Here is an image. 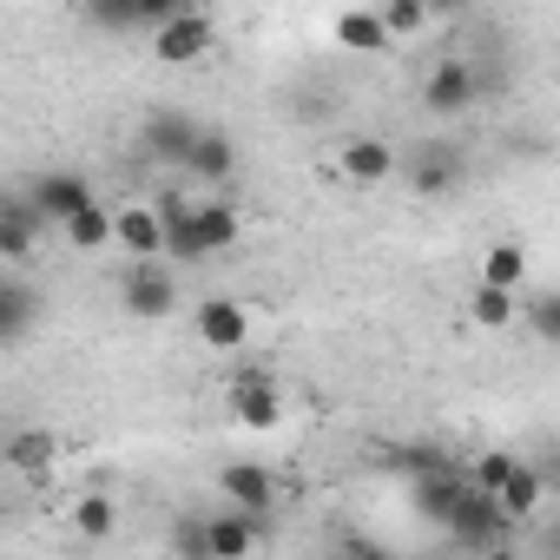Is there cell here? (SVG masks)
I'll list each match as a JSON object with an SVG mask.
<instances>
[{
	"mask_svg": "<svg viewBox=\"0 0 560 560\" xmlns=\"http://www.w3.org/2000/svg\"><path fill=\"white\" fill-rule=\"evenodd\" d=\"M27 198H34V205H40V218H47V224H60V231H67L80 211H93V205H100V198H93V185H86L80 172H40V178L27 185Z\"/></svg>",
	"mask_w": 560,
	"mask_h": 560,
	"instance_id": "5b68a950",
	"label": "cell"
},
{
	"mask_svg": "<svg viewBox=\"0 0 560 560\" xmlns=\"http://www.w3.org/2000/svg\"><path fill=\"white\" fill-rule=\"evenodd\" d=\"M73 527H80V534H86V540H106V534H113V527H119V508H113V501H106V494H86V501H80V508H73Z\"/></svg>",
	"mask_w": 560,
	"mask_h": 560,
	"instance_id": "83f0119b",
	"label": "cell"
},
{
	"mask_svg": "<svg viewBox=\"0 0 560 560\" xmlns=\"http://www.w3.org/2000/svg\"><path fill=\"white\" fill-rule=\"evenodd\" d=\"M119 250L132 264H165V218H159V205H126L119 211Z\"/></svg>",
	"mask_w": 560,
	"mask_h": 560,
	"instance_id": "9c48e42d",
	"label": "cell"
},
{
	"mask_svg": "<svg viewBox=\"0 0 560 560\" xmlns=\"http://www.w3.org/2000/svg\"><path fill=\"white\" fill-rule=\"evenodd\" d=\"M337 40H343L350 54H389V47H396L389 27H383V8H350V14H337Z\"/></svg>",
	"mask_w": 560,
	"mask_h": 560,
	"instance_id": "9a60e30c",
	"label": "cell"
},
{
	"mask_svg": "<svg viewBox=\"0 0 560 560\" xmlns=\"http://www.w3.org/2000/svg\"><path fill=\"white\" fill-rule=\"evenodd\" d=\"M337 560H396V553L370 534H337Z\"/></svg>",
	"mask_w": 560,
	"mask_h": 560,
	"instance_id": "f546056e",
	"label": "cell"
},
{
	"mask_svg": "<svg viewBox=\"0 0 560 560\" xmlns=\"http://www.w3.org/2000/svg\"><path fill=\"white\" fill-rule=\"evenodd\" d=\"M534 475H540V488H547V494H560V442L534 455Z\"/></svg>",
	"mask_w": 560,
	"mask_h": 560,
	"instance_id": "4dcf8cb0",
	"label": "cell"
},
{
	"mask_svg": "<svg viewBox=\"0 0 560 560\" xmlns=\"http://www.w3.org/2000/svg\"><path fill=\"white\" fill-rule=\"evenodd\" d=\"M119 298H126V311H132V317H172L178 284H172V270H165V264H126Z\"/></svg>",
	"mask_w": 560,
	"mask_h": 560,
	"instance_id": "52a82bcc",
	"label": "cell"
},
{
	"mask_svg": "<svg viewBox=\"0 0 560 560\" xmlns=\"http://www.w3.org/2000/svg\"><path fill=\"white\" fill-rule=\"evenodd\" d=\"M468 311H475V324H481V330H508V324L521 317V304H514V291H494V284H475V298H468Z\"/></svg>",
	"mask_w": 560,
	"mask_h": 560,
	"instance_id": "cb8c5ba5",
	"label": "cell"
},
{
	"mask_svg": "<svg viewBox=\"0 0 560 560\" xmlns=\"http://www.w3.org/2000/svg\"><path fill=\"white\" fill-rule=\"evenodd\" d=\"M191 178H205V185H224L231 172H237V145L224 139V132H205L198 139V152H191V165H185Z\"/></svg>",
	"mask_w": 560,
	"mask_h": 560,
	"instance_id": "d6986e66",
	"label": "cell"
},
{
	"mask_svg": "<svg viewBox=\"0 0 560 560\" xmlns=\"http://www.w3.org/2000/svg\"><path fill=\"white\" fill-rule=\"evenodd\" d=\"M40 224H47V218H40V205H34L27 191H8V198H0V250H8V264H27Z\"/></svg>",
	"mask_w": 560,
	"mask_h": 560,
	"instance_id": "30bf717a",
	"label": "cell"
},
{
	"mask_svg": "<svg viewBox=\"0 0 560 560\" xmlns=\"http://www.w3.org/2000/svg\"><path fill=\"white\" fill-rule=\"evenodd\" d=\"M337 165H343V178L376 185V178H389V172H396V152H389L383 139H350V145L337 152Z\"/></svg>",
	"mask_w": 560,
	"mask_h": 560,
	"instance_id": "e0dca14e",
	"label": "cell"
},
{
	"mask_svg": "<svg viewBox=\"0 0 560 560\" xmlns=\"http://www.w3.org/2000/svg\"><path fill=\"white\" fill-rule=\"evenodd\" d=\"M462 553H494V547H508L514 540V521L501 514V501L494 494H481L475 481H468V494H462V508H455V521L442 527Z\"/></svg>",
	"mask_w": 560,
	"mask_h": 560,
	"instance_id": "6da1fadb",
	"label": "cell"
},
{
	"mask_svg": "<svg viewBox=\"0 0 560 560\" xmlns=\"http://www.w3.org/2000/svg\"><path fill=\"white\" fill-rule=\"evenodd\" d=\"M139 139H145V152H152L159 165H178V172H185L191 152H198V139H205V126L185 119L178 106H159V113H145V132H139Z\"/></svg>",
	"mask_w": 560,
	"mask_h": 560,
	"instance_id": "3957f363",
	"label": "cell"
},
{
	"mask_svg": "<svg viewBox=\"0 0 560 560\" xmlns=\"http://www.w3.org/2000/svg\"><path fill=\"white\" fill-rule=\"evenodd\" d=\"M468 178V159H462V145H442V139H429V145H416L409 152V185L422 191V198H442V191H455Z\"/></svg>",
	"mask_w": 560,
	"mask_h": 560,
	"instance_id": "8992f818",
	"label": "cell"
},
{
	"mask_svg": "<svg viewBox=\"0 0 560 560\" xmlns=\"http://www.w3.org/2000/svg\"><path fill=\"white\" fill-rule=\"evenodd\" d=\"M540 553H547V560H560V514L540 527Z\"/></svg>",
	"mask_w": 560,
	"mask_h": 560,
	"instance_id": "1f68e13d",
	"label": "cell"
},
{
	"mask_svg": "<svg viewBox=\"0 0 560 560\" xmlns=\"http://www.w3.org/2000/svg\"><path fill=\"white\" fill-rule=\"evenodd\" d=\"M231 409H237V422H244V429H277V422H284V396L270 389V376H264V370H244V376H237Z\"/></svg>",
	"mask_w": 560,
	"mask_h": 560,
	"instance_id": "8fae6325",
	"label": "cell"
},
{
	"mask_svg": "<svg viewBox=\"0 0 560 560\" xmlns=\"http://www.w3.org/2000/svg\"><path fill=\"white\" fill-rule=\"evenodd\" d=\"M191 224H198V244H205V250H231V244H237V231H244V218H237V205H231V198H205Z\"/></svg>",
	"mask_w": 560,
	"mask_h": 560,
	"instance_id": "ac0fdd59",
	"label": "cell"
},
{
	"mask_svg": "<svg viewBox=\"0 0 560 560\" xmlns=\"http://www.w3.org/2000/svg\"><path fill=\"white\" fill-rule=\"evenodd\" d=\"M211 40H218L211 14L185 8L178 21H165V27L152 34V54H159V67H191V60H205V54H211Z\"/></svg>",
	"mask_w": 560,
	"mask_h": 560,
	"instance_id": "277c9868",
	"label": "cell"
},
{
	"mask_svg": "<svg viewBox=\"0 0 560 560\" xmlns=\"http://www.w3.org/2000/svg\"><path fill=\"white\" fill-rule=\"evenodd\" d=\"M521 277H527V250H521V244H488V257H481V284L521 291Z\"/></svg>",
	"mask_w": 560,
	"mask_h": 560,
	"instance_id": "44dd1931",
	"label": "cell"
},
{
	"mask_svg": "<svg viewBox=\"0 0 560 560\" xmlns=\"http://www.w3.org/2000/svg\"><path fill=\"white\" fill-rule=\"evenodd\" d=\"M429 21H435V8H422V0H389V8H383L389 40H409V34H422Z\"/></svg>",
	"mask_w": 560,
	"mask_h": 560,
	"instance_id": "f1b7e54d",
	"label": "cell"
},
{
	"mask_svg": "<svg viewBox=\"0 0 560 560\" xmlns=\"http://www.w3.org/2000/svg\"><path fill=\"white\" fill-rule=\"evenodd\" d=\"M521 317H527V330H534L540 343H553V350H560V291L527 298V304H521Z\"/></svg>",
	"mask_w": 560,
	"mask_h": 560,
	"instance_id": "484cf974",
	"label": "cell"
},
{
	"mask_svg": "<svg viewBox=\"0 0 560 560\" xmlns=\"http://www.w3.org/2000/svg\"><path fill=\"white\" fill-rule=\"evenodd\" d=\"M547 501V488H540V475H534V462H521V475L501 488V514L521 527V521H534V508Z\"/></svg>",
	"mask_w": 560,
	"mask_h": 560,
	"instance_id": "603a6c76",
	"label": "cell"
},
{
	"mask_svg": "<svg viewBox=\"0 0 560 560\" xmlns=\"http://www.w3.org/2000/svg\"><path fill=\"white\" fill-rule=\"evenodd\" d=\"M264 534H270V514H244V508L211 514V553H218V560H244Z\"/></svg>",
	"mask_w": 560,
	"mask_h": 560,
	"instance_id": "7c38bea8",
	"label": "cell"
},
{
	"mask_svg": "<svg viewBox=\"0 0 560 560\" xmlns=\"http://www.w3.org/2000/svg\"><path fill=\"white\" fill-rule=\"evenodd\" d=\"M514 475H521V455H508V448H481V455L468 462V481H475L481 494H494V501H501V488H508Z\"/></svg>",
	"mask_w": 560,
	"mask_h": 560,
	"instance_id": "7402d4cb",
	"label": "cell"
},
{
	"mask_svg": "<svg viewBox=\"0 0 560 560\" xmlns=\"http://www.w3.org/2000/svg\"><path fill=\"white\" fill-rule=\"evenodd\" d=\"M198 337H205L211 350H244V343H250V317H244V304H231V298H205V304H198Z\"/></svg>",
	"mask_w": 560,
	"mask_h": 560,
	"instance_id": "4fadbf2b",
	"label": "cell"
},
{
	"mask_svg": "<svg viewBox=\"0 0 560 560\" xmlns=\"http://www.w3.org/2000/svg\"><path fill=\"white\" fill-rule=\"evenodd\" d=\"M67 244H73V250H106V244H119V211H106V205L80 211V218L67 224Z\"/></svg>",
	"mask_w": 560,
	"mask_h": 560,
	"instance_id": "ffe728a7",
	"label": "cell"
},
{
	"mask_svg": "<svg viewBox=\"0 0 560 560\" xmlns=\"http://www.w3.org/2000/svg\"><path fill=\"white\" fill-rule=\"evenodd\" d=\"M8 462H14L21 475H47V468H54V435H14V442H8Z\"/></svg>",
	"mask_w": 560,
	"mask_h": 560,
	"instance_id": "4316f807",
	"label": "cell"
},
{
	"mask_svg": "<svg viewBox=\"0 0 560 560\" xmlns=\"http://www.w3.org/2000/svg\"><path fill=\"white\" fill-rule=\"evenodd\" d=\"M34 324H40V291L27 284L21 270H8V277H0V343H8V350L27 343Z\"/></svg>",
	"mask_w": 560,
	"mask_h": 560,
	"instance_id": "ba28073f",
	"label": "cell"
},
{
	"mask_svg": "<svg viewBox=\"0 0 560 560\" xmlns=\"http://www.w3.org/2000/svg\"><path fill=\"white\" fill-rule=\"evenodd\" d=\"M218 488H224L231 508H244V514H270V501H277V481H270L257 462H231V468L218 475Z\"/></svg>",
	"mask_w": 560,
	"mask_h": 560,
	"instance_id": "5bb4252c",
	"label": "cell"
},
{
	"mask_svg": "<svg viewBox=\"0 0 560 560\" xmlns=\"http://www.w3.org/2000/svg\"><path fill=\"white\" fill-rule=\"evenodd\" d=\"M475 100H481V80H475V67H468V60H455V54H448V60H435V67H429V80H422V106H429L435 119H455V113H468Z\"/></svg>",
	"mask_w": 560,
	"mask_h": 560,
	"instance_id": "7a4b0ae2",
	"label": "cell"
},
{
	"mask_svg": "<svg viewBox=\"0 0 560 560\" xmlns=\"http://www.w3.org/2000/svg\"><path fill=\"white\" fill-rule=\"evenodd\" d=\"M172 553L178 560H218L211 553V514H178L172 521Z\"/></svg>",
	"mask_w": 560,
	"mask_h": 560,
	"instance_id": "d4e9b609",
	"label": "cell"
},
{
	"mask_svg": "<svg viewBox=\"0 0 560 560\" xmlns=\"http://www.w3.org/2000/svg\"><path fill=\"white\" fill-rule=\"evenodd\" d=\"M462 494H468V475H422V481H416V508H422V521H435V527L455 521Z\"/></svg>",
	"mask_w": 560,
	"mask_h": 560,
	"instance_id": "2e32d148",
	"label": "cell"
}]
</instances>
